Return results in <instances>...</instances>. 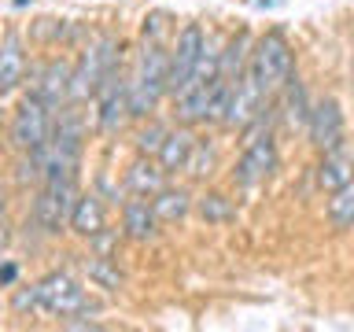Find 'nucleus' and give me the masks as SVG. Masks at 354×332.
Returning a JSON list of instances; mask_svg holds the SVG:
<instances>
[{"mask_svg":"<svg viewBox=\"0 0 354 332\" xmlns=\"http://www.w3.org/2000/svg\"><path fill=\"white\" fill-rule=\"evenodd\" d=\"M243 74H248L266 96L281 93L295 74V55H292V44L284 41V33H277V30L262 33V37L251 44V59H248V71Z\"/></svg>","mask_w":354,"mask_h":332,"instance_id":"obj_1","label":"nucleus"},{"mask_svg":"<svg viewBox=\"0 0 354 332\" xmlns=\"http://www.w3.org/2000/svg\"><path fill=\"white\" fill-rule=\"evenodd\" d=\"M166 74H170V55L162 52L159 41H144L137 52V63L129 71V107L133 118H144L148 111H155V104L166 93Z\"/></svg>","mask_w":354,"mask_h":332,"instance_id":"obj_2","label":"nucleus"},{"mask_svg":"<svg viewBox=\"0 0 354 332\" xmlns=\"http://www.w3.org/2000/svg\"><path fill=\"white\" fill-rule=\"evenodd\" d=\"M111 71H118V41H115V37H96V41L82 52V59L74 63L71 100H74V104H82V100L96 96V89L104 85V77H107Z\"/></svg>","mask_w":354,"mask_h":332,"instance_id":"obj_3","label":"nucleus"},{"mask_svg":"<svg viewBox=\"0 0 354 332\" xmlns=\"http://www.w3.org/2000/svg\"><path fill=\"white\" fill-rule=\"evenodd\" d=\"M33 292H37V310H41V314H52V317H74V314H88V310H96L93 303H88L85 288L77 284L71 273L41 277V281L33 284Z\"/></svg>","mask_w":354,"mask_h":332,"instance_id":"obj_4","label":"nucleus"},{"mask_svg":"<svg viewBox=\"0 0 354 332\" xmlns=\"http://www.w3.org/2000/svg\"><path fill=\"white\" fill-rule=\"evenodd\" d=\"M203 55H207V37L203 30L196 26V22H188V26L177 33V44L170 52V74H166V93L174 100L188 89V82L196 77V71L203 66Z\"/></svg>","mask_w":354,"mask_h":332,"instance_id":"obj_5","label":"nucleus"},{"mask_svg":"<svg viewBox=\"0 0 354 332\" xmlns=\"http://www.w3.org/2000/svg\"><path fill=\"white\" fill-rule=\"evenodd\" d=\"M48 133H52V107L30 93L15 107V115H11V129H8L11 148L30 155L33 148H41V144L48 140Z\"/></svg>","mask_w":354,"mask_h":332,"instance_id":"obj_6","label":"nucleus"},{"mask_svg":"<svg viewBox=\"0 0 354 332\" xmlns=\"http://www.w3.org/2000/svg\"><path fill=\"white\" fill-rule=\"evenodd\" d=\"M74 203H77L74 177H52V181H44L41 196L33 199V221H37L44 232H59L66 221H71Z\"/></svg>","mask_w":354,"mask_h":332,"instance_id":"obj_7","label":"nucleus"},{"mask_svg":"<svg viewBox=\"0 0 354 332\" xmlns=\"http://www.w3.org/2000/svg\"><path fill=\"white\" fill-rule=\"evenodd\" d=\"M96 100H100L96 122H100V129H104V133H118L133 118V107H129V77L122 74V71H111L104 77V85L96 89Z\"/></svg>","mask_w":354,"mask_h":332,"instance_id":"obj_8","label":"nucleus"},{"mask_svg":"<svg viewBox=\"0 0 354 332\" xmlns=\"http://www.w3.org/2000/svg\"><path fill=\"white\" fill-rule=\"evenodd\" d=\"M277 170V144L273 137L266 133V137H254L248 148H243V155L236 159V170H232V177H236V185L243 188H254V185H266Z\"/></svg>","mask_w":354,"mask_h":332,"instance_id":"obj_9","label":"nucleus"},{"mask_svg":"<svg viewBox=\"0 0 354 332\" xmlns=\"http://www.w3.org/2000/svg\"><path fill=\"white\" fill-rule=\"evenodd\" d=\"M71 74H74V66L66 59H48V63L33 66L30 93L37 100H44L52 111H59L66 100H71Z\"/></svg>","mask_w":354,"mask_h":332,"instance_id":"obj_10","label":"nucleus"},{"mask_svg":"<svg viewBox=\"0 0 354 332\" xmlns=\"http://www.w3.org/2000/svg\"><path fill=\"white\" fill-rule=\"evenodd\" d=\"M266 100H270V96H266L262 89L254 85L248 74H243L240 82L232 85V96H229L225 115H221V126H229V129H248L251 122H259V118H262Z\"/></svg>","mask_w":354,"mask_h":332,"instance_id":"obj_11","label":"nucleus"},{"mask_svg":"<svg viewBox=\"0 0 354 332\" xmlns=\"http://www.w3.org/2000/svg\"><path fill=\"white\" fill-rule=\"evenodd\" d=\"M306 129H310V144L317 151H336L343 148V111L332 96L317 100L310 107V118H306Z\"/></svg>","mask_w":354,"mask_h":332,"instance_id":"obj_12","label":"nucleus"},{"mask_svg":"<svg viewBox=\"0 0 354 332\" xmlns=\"http://www.w3.org/2000/svg\"><path fill=\"white\" fill-rule=\"evenodd\" d=\"M159 214H155V207L148 203L144 196H133L122 203V232H126L129 240H137V243H148L159 237Z\"/></svg>","mask_w":354,"mask_h":332,"instance_id":"obj_13","label":"nucleus"},{"mask_svg":"<svg viewBox=\"0 0 354 332\" xmlns=\"http://www.w3.org/2000/svg\"><path fill=\"white\" fill-rule=\"evenodd\" d=\"M314 181L321 192H339V188H347L354 185V155H347L343 148L336 151H321V163H317V170H314Z\"/></svg>","mask_w":354,"mask_h":332,"instance_id":"obj_14","label":"nucleus"},{"mask_svg":"<svg viewBox=\"0 0 354 332\" xmlns=\"http://www.w3.org/2000/svg\"><path fill=\"white\" fill-rule=\"evenodd\" d=\"M22 74H26V52H22V41L15 33H8L0 41V96L15 93L22 85Z\"/></svg>","mask_w":354,"mask_h":332,"instance_id":"obj_15","label":"nucleus"},{"mask_svg":"<svg viewBox=\"0 0 354 332\" xmlns=\"http://www.w3.org/2000/svg\"><path fill=\"white\" fill-rule=\"evenodd\" d=\"M196 137H192V129H174V133H166V140H162V148H159V166L166 174H177V170H188V159H192V151H196Z\"/></svg>","mask_w":354,"mask_h":332,"instance_id":"obj_16","label":"nucleus"},{"mask_svg":"<svg viewBox=\"0 0 354 332\" xmlns=\"http://www.w3.org/2000/svg\"><path fill=\"white\" fill-rule=\"evenodd\" d=\"M71 229L77 232V237H85V240H93L100 229H107L104 225V203L88 192V196H77V203H74V214H71Z\"/></svg>","mask_w":354,"mask_h":332,"instance_id":"obj_17","label":"nucleus"},{"mask_svg":"<svg viewBox=\"0 0 354 332\" xmlns=\"http://www.w3.org/2000/svg\"><path fill=\"white\" fill-rule=\"evenodd\" d=\"M126 188H129V196H155V192H162L166 188V170L162 166H155V163H133L129 170H126Z\"/></svg>","mask_w":354,"mask_h":332,"instance_id":"obj_18","label":"nucleus"},{"mask_svg":"<svg viewBox=\"0 0 354 332\" xmlns=\"http://www.w3.org/2000/svg\"><path fill=\"white\" fill-rule=\"evenodd\" d=\"M151 207L159 214V221H181L192 210V196L185 188H162V192L151 196Z\"/></svg>","mask_w":354,"mask_h":332,"instance_id":"obj_19","label":"nucleus"},{"mask_svg":"<svg viewBox=\"0 0 354 332\" xmlns=\"http://www.w3.org/2000/svg\"><path fill=\"white\" fill-rule=\"evenodd\" d=\"M85 270H88V281H93L96 288H104V292H118L122 281H126V277H122V270L111 262V255H93Z\"/></svg>","mask_w":354,"mask_h":332,"instance_id":"obj_20","label":"nucleus"},{"mask_svg":"<svg viewBox=\"0 0 354 332\" xmlns=\"http://www.w3.org/2000/svg\"><path fill=\"white\" fill-rule=\"evenodd\" d=\"M196 210H199V218H203V221H210V225H225V221L236 218L232 199L221 196V192H207V196L196 203Z\"/></svg>","mask_w":354,"mask_h":332,"instance_id":"obj_21","label":"nucleus"},{"mask_svg":"<svg viewBox=\"0 0 354 332\" xmlns=\"http://www.w3.org/2000/svg\"><path fill=\"white\" fill-rule=\"evenodd\" d=\"M328 221L336 229H351L354 225V185L332 192V199H328Z\"/></svg>","mask_w":354,"mask_h":332,"instance_id":"obj_22","label":"nucleus"},{"mask_svg":"<svg viewBox=\"0 0 354 332\" xmlns=\"http://www.w3.org/2000/svg\"><path fill=\"white\" fill-rule=\"evenodd\" d=\"M281 93H284V118L288 122H292V126H295V122H306L310 118V111H306V100H303V89H299L295 82H288L284 89H281Z\"/></svg>","mask_w":354,"mask_h":332,"instance_id":"obj_23","label":"nucleus"},{"mask_svg":"<svg viewBox=\"0 0 354 332\" xmlns=\"http://www.w3.org/2000/svg\"><path fill=\"white\" fill-rule=\"evenodd\" d=\"M166 133H170V129H162L159 122H148V126L137 133V151H140V155H159Z\"/></svg>","mask_w":354,"mask_h":332,"instance_id":"obj_24","label":"nucleus"},{"mask_svg":"<svg viewBox=\"0 0 354 332\" xmlns=\"http://www.w3.org/2000/svg\"><path fill=\"white\" fill-rule=\"evenodd\" d=\"M210 166H214V148H203V144H196L192 159H188V174L203 177V174H210Z\"/></svg>","mask_w":354,"mask_h":332,"instance_id":"obj_25","label":"nucleus"},{"mask_svg":"<svg viewBox=\"0 0 354 332\" xmlns=\"http://www.w3.org/2000/svg\"><path fill=\"white\" fill-rule=\"evenodd\" d=\"M11 281H15V266H0V284H11Z\"/></svg>","mask_w":354,"mask_h":332,"instance_id":"obj_26","label":"nucleus"},{"mask_svg":"<svg viewBox=\"0 0 354 332\" xmlns=\"http://www.w3.org/2000/svg\"><path fill=\"white\" fill-rule=\"evenodd\" d=\"M15 4H26V0H15Z\"/></svg>","mask_w":354,"mask_h":332,"instance_id":"obj_27","label":"nucleus"}]
</instances>
